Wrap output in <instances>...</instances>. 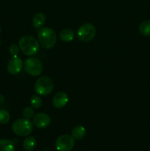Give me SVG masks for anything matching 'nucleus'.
Here are the masks:
<instances>
[{
    "label": "nucleus",
    "instance_id": "ddd939ff",
    "mask_svg": "<svg viewBox=\"0 0 150 151\" xmlns=\"http://www.w3.org/2000/svg\"><path fill=\"white\" fill-rule=\"evenodd\" d=\"M86 135V130L82 125L74 127L71 131V136L74 139L80 140Z\"/></svg>",
    "mask_w": 150,
    "mask_h": 151
},
{
    "label": "nucleus",
    "instance_id": "20e7f679",
    "mask_svg": "<svg viewBox=\"0 0 150 151\" xmlns=\"http://www.w3.org/2000/svg\"><path fill=\"white\" fill-rule=\"evenodd\" d=\"M34 88L38 95L47 96L53 91L54 82L49 76H41L35 82Z\"/></svg>",
    "mask_w": 150,
    "mask_h": 151
},
{
    "label": "nucleus",
    "instance_id": "7ed1b4c3",
    "mask_svg": "<svg viewBox=\"0 0 150 151\" xmlns=\"http://www.w3.org/2000/svg\"><path fill=\"white\" fill-rule=\"evenodd\" d=\"M13 133L19 137H27L33 130V123L26 118L16 119L12 125Z\"/></svg>",
    "mask_w": 150,
    "mask_h": 151
},
{
    "label": "nucleus",
    "instance_id": "9d476101",
    "mask_svg": "<svg viewBox=\"0 0 150 151\" xmlns=\"http://www.w3.org/2000/svg\"><path fill=\"white\" fill-rule=\"evenodd\" d=\"M69 103V96L66 93L60 91L53 97L52 105L56 109H63Z\"/></svg>",
    "mask_w": 150,
    "mask_h": 151
},
{
    "label": "nucleus",
    "instance_id": "6ab92c4d",
    "mask_svg": "<svg viewBox=\"0 0 150 151\" xmlns=\"http://www.w3.org/2000/svg\"><path fill=\"white\" fill-rule=\"evenodd\" d=\"M23 116H24V118H26V119H31V118H33L34 115H35V112H34V110L31 107H26L24 109L23 112Z\"/></svg>",
    "mask_w": 150,
    "mask_h": 151
},
{
    "label": "nucleus",
    "instance_id": "6e6552de",
    "mask_svg": "<svg viewBox=\"0 0 150 151\" xmlns=\"http://www.w3.org/2000/svg\"><path fill=\"white\" fill-rule=\"evenodd\" d=\"M24 63L21 59L18 56H13L7 62V71L11 75H18L21 71Z\"/></svg>",
    "mask_w": 150,
    "mask_h": 151
},
{
    "label": "nucleus",
    "instance_id": "f03ea898",
    "mask_svg": "<svg viewBox=\"0 0 150 151\" xmlns=\"http://www.w3.org/2000/svg\"><path fill=\"white\" fill-rule=\"evenodd\" d=\"M40 44L45 49H51L57 42V35L54 29L50 27H42L38 32Z\"/></svg>",
    "mask_w": 150,
    "mask_h": 151
},
{
    "label": "nucleus",
    "instance_id": "4468645a",
    "mask_svg": "<svg viewBox=\"0 0 150 151\" xmlns=\"http://www.w3.org/2000/svg\"><path fill=\"white\" fill-rule=\"evenodd\" d=\"M23 148L26 151H32L35 148L36 146V139L33 137H28L24 140Z\"/></svg>",
    "mask_w": 150,
    "mask_h": 151
},
{
    "label": "nucleus",
    "instance_id": "f3484780",
    "mask_svg": "<svg viewBox=\"0 0 150 151\" xmlns=\"http://www.w3.org/2000/svg\"><path fill=\"white\" fill-rule=\"evenodd\" d=\"M29 103H30V105L32 106V108L38 109H39V108L41 107L43 101L39 96L33 95V96H32V97L30 98Z\"/></svg>",
    "mask_w": 150,
    "mask_h": 151
},
{
    "label": "nucleus",
    "instance_id": "423d86ee",
    "mask_svg": "<svg viewBox=\"0 0 150 151\" xmlns=\"http://www.w3.org/2000/svg\"><path fill=\"white\" fill-rule=\"evenodd\" d=\"M24 69L29 75L36 77L42 73L43 64L38 58H29L24 63Z\"/></svg>",
    "mask_w": 150,
    "mask_h": 151
},
{
    "label": "nucleus",
    "instance_id": "a211bd4d",
    "mask_svg": "<svg viewBox=\"0 0 150 151\" xmlns=\"http://www.w3.org/2000/svg\"><path fill=\"white\" fill-rule=\"evenodd\" d=\"M10 119V115L7 111L4 109L0 110V123L7 124L8 123Z\"/></svg>",
    "mask_w": 150,
    "mask_h": 151
},
{
    "label": "nucleus",
    "instance_id": "2eb2a0df",
    "mask_svg": "<svg viewBox=\"0 0 150 151\" xmlns=\"http://www.w3.org/2000/svg\"><path fill=\"white\" fill-rule=\"evenodd\" d=\"M0 151H15V146L11 140L0 139Z\"/></svg>",
    "mask_w": 150,
    "mask_h": 151
},
{
    "label": "nucleus",
    "instance_id": "f8f14e48",
    "mask_svg": "<svg viewBox=\"0 0 150 151\" xmlns=\"http://www.w3.org/2000/svg\"><path fill=\"white\" fill-rule=\"evenodd\" d=\"M60 38L63 41L65 42H71L74 40L75 37V33L72 29H69V28H66L61 30L60 32Z\"/></svg>",
    "mask_w": 150,
    "mask_h": 151
},
{
    "label": "nucleus",
    "instance_id": "0eeeda50",
    "mask_svg": "<svg viewBox=\"0 0 150 151\" xmlns=\"http://www.w3.org/2000/svg\"><path fill=\"white\" fill-rule=\"evenodd\" d=\"M75 145L74 139L72 136L64 134L57 139L55 147L58 151H71Z\"/></svg>",
    "mask_w": 150,
    "mask_h": 151
},
{
    "label": "nucleus",
    "instance_id": "f257e3e1",
    "mask_svg": "<svg viewBox=\"0 0 150 151\" xmlns=\"http://www.w3.org/2000/svg\"><path fill=\"white\" fill-rule=\"evenodd\" d=\"M19 47L24 54L27 56H32L39 50L40 43L34 37L24 35L19 41Z\"/></svg>",
    "mask_w": 150,
    "mask_h": 151
},
{
    "label": "nucleus",
    "instance_id": "412c9836",
    "mask_svg": "<svg viewBox=\"0 0 150 151\" xmlns=\"http://www.w3.org/2000/svg\"><path fill=\"white\" fill-rule=\"evenodd\" d=\"M1 27H0V33H1Z\"/></svg>",
    "mask_w": 150,
    "mask_h": 151
},
{
    "label": "nucleus",
    "instance_id": "aec40b11",
    "mask_svg": "<svg viewBox=\"0 0 150 151\" xmlns=\"http://www.w3.org/2000/svg\"><path fill=\"white\" fill-rule=\"evenodd\" d=\"M19 50H20V48L16 44H12L9 47V52H10V55L12 56H18L19 53Z\"/></svg>",
    "mask_w": 150,
    "mask_h": 151
},
{
    "label": "nucleus",
    "instance_id": "9b49d317",
    "mask_svg": "<svg viewBox=\"0 0 150 151\" xmlns=\"http://www.w3.org/2000/svg\"><path fill=\"white\" fill-rule=\"evenodd\" d=\"M46 21V16L43 13H37L32 19V24L36 29H41Z\"/></svg>",
    "mask_w": 150,
    "mask_h": 151
},
{
    "label": "nucleus",
    "instance_id": "dca6fc26",
    "mask_svg": "<svg viewBox=\"0 0 150 151\" xmlns=\"http://www.w3.org/2000/svg\"><path fill=\"white\" fill-rule=\"evenodd\" d=\"M139 32L144 36H150V20L144 21L140 24Z\"/></svg>",
    "mask_w": 150,
    "mask_h": 151
},
{
    "label": "nucleus",
    "instance_id": "5701e85b",
    "mask_svg": "<svg viewBox=\"0 0 150 151\" xmlns=\"http://www.w3.org/2000/svg\"><path fill=\"white\" fill-rule=\"evenodd\" d=\"M135 151H139V150H135Z\"/></svg>",
    "mask_w": 150,
    "mask_h": 151
},
{
    "label": "nucleus",
    "instance_id": "4be33fe9",
    "mask_svg": "<svg viewBox=\"0 0 150 151\" xmlns=\"http://www.w3.org/2000/svg\"><path fill=\"white\" fill-rule=\"evenodd\" d=\"M1 40H0V46H1Z\"/></svg>",
    "mask_w": 150,
    "mask_h": 151
},
{
    "label": "nucleus",
    "instance_id": "39448f33",
    "mask_svg": "<svg viewBox=\"0 0 150 151\" xmlns=\"http://www.w3.org/2000/svg\"><path fill=\"white\" fill-rule=\"evenodd\" d=\"M96 33L95 26L91 23L83 24L79 27L77 30V37L79 40L83 42H89L94 39Z\"/></svg>",
    "mask_w": 150,
    "mask_h": 151
},
{
    "label": "nucleus",
    "instance_id": "1a4fd4ad",
    "mask_svg": "<svg viewBox=\"0 0 150 151\" xmlns=\"http://www.w3.org/2000/svg\"><path fill=\"white\" fill-rule=\"evenodd\" d=\"M32 123L38 128H46L51 123V118L46 113H38L34 115Z\"/></svg>",
    "mask_w": 150,
    "mask_h": 151
}]
</instances>
